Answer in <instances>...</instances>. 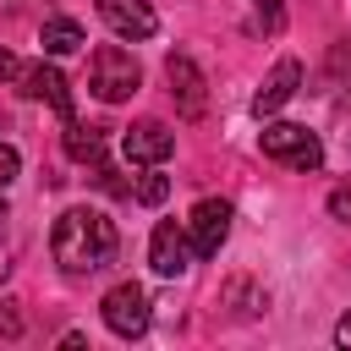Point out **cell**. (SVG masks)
<instances>
[{"instance_id": "cell-1", "label": "cell", "mask_w": 351, "mask_h": 351, "mask_svg": "<svg viewBox=\"0 0 351 351\" xmlns=\"http://www.w3.org/2000/svg\"><path fill=\"white\" fill-rule=\"evenodd\" d=\"M49 247H55V263H60L66 274H99V269L115 263L121 236H115V219H110L104 208L77 203V208H66V214L55 219Z\"/></svg>"}, {"instance_id": "cell-2", "label": "cell", "mask_w": 351, "mask_h": 351, "mask_svg": "<svg viewBox=\"0 0 351 351\" xmlns=\"http://www.w3.org/2000/svg\"><path fill=\"white\" fill-rule=\"evenodd\" d=\"M143 88V66L121 49V44H99L93 60H88V93L104 99V104H121Z\"/></svg>"}, {"instance_id": "cell-3", "label": "cell", "mask_w": 351, "mask_h": 351, "mask_svg": "<svg viewBox=\"0 0 351 351\" xmlns=\"http://www.w3.org/2000/svg\"><path fill=\"white\" fill-rule=\"evenodd\" d=\"M258 148H263V159H274V165H285V170H318L324 165V143H318V132H307V126H296V121H274V126H263L258 132Z\"/></svg>"}, {"instance_id": "cell-4", "label": "cell", "mask_w": 351, "mask_h": 351, "mask_svg": "<svg viewBox=\"0 0 351 351\" xmlns=\"http://www.w3.org/2000/svg\"><path fill=\"white\" fill-rule=\"evenodd\" d=\"M99 313H104V324H110V335H121V340H137V335H148V291L137 285V280H121V285H110L104 291V302H99Z\"/></svg>"}, {"instance_id": "cell-5", "label": "cell", "mask_w": 351, "mask_h": 351, "mask_svg": "<svg viewBox=\"0 0 351 351\" xmlns=\"http://www.w3.org/2000/svg\"><path fill=\"white\" fill-rule=\"evenodd\" d=\"M165 77H170V93H176V110H181L186 121H203V110H208V82H203V71H197V60L176 49V55L165 60Z\"/></svg>"}, {"instance_id": "cell-6", "label": "cell", "mask_w": 351, "mask_h": 351, "mask_svg": "<svg viewBox=\"0 0 351 351\" xmlns=\"http://www.w3.org/2000/svg\"><path fill=\"white\" fill-rule=\"evenodd\" d=\"M192 241H186V230L176 225V219H159L154 225V236H148V263H154V274H165V280H176V274H186L192 269Z\"/></svg>"}, {"instance_id": "cell-7", "label": "cell", "mask_w": 351, "mask_h": 351, "mask_svg": "<svg viewBox=\"0 0 351 351\" xmlns=\"http://www.w3.org/2000/svg\"><path fill=\"white\" fill-rule=\"evenodd\" d=\"M186 230H192V252H197V258H214V252L225 247V236H230V203H225V197H203V203L192 208Z\"/></svg>"}, {"instance_id": "cell-8", "label": "cell", "mask_w": 351, "mask_h": 351, "mask_svg": "<svg viewBox=\"0 0 351 351\" xmlns=\"http://www.w3.org/2000/svg\"><path fill=\"white\" fill-rule=\"evenodd\" d=\"M99 16H104V27L115 38H132V44H143V38L159 33V16H154L148 0H99Z\"/></svg>"}, {"instance_id": "cell-9", "label": "cell", "mask_w": 351, "mask_h": 351, "mask_svg": "<svg viewBox=\"0 0 351 351\" xmlns=\"http://www.w3.org/2000/svg\"><path fill=\"white\" fill-rule=\"evenodd\" d=\"M121 154H126L132 165H165V159L176 154V132H170L165 121H137V126L121 137Z\"/></svg>"}, {"instance_id": "cell-10", "label": "cell", "mask_w": 351, "mask_h": 351, "mask_svg": "<svg viewBox=\"0 0 351 351\" xmlns=\"http://www.w3.org/2000/svg\"><path fill=\"white\" fill-rule=\"evenodd\" d=\"M16 82H22V93H27V99H44V104H49L60 121H77V115H71L66 77H60L55 66H44V60H38V66H22V71H16Z\"/></svg>"}, {"instance_id": "cell-11", "label": "cell", "mask_w": 351, "mask_h": 351, "mask_svg": "<svg viewBox=\"0 0 351 351\" xmlns=\"http://www.w3.org/2000/svg\"><path fill=\"white\" fill-rule=\"evenodd\" d=\"M296 88H302V60H291V55H285V60H274V71L263 77V88L252 93V110H258V115H274Z\"/></svg>"}, {"instance_id": "cell-12", "label": "cell", "mask_w": 351, "mask_h": 351, "mask_svg": "<svg viewBox=\"0 0 351 351\" xmlns=\"http://www.w3.org/2000/svg\"><path fill=\"white\" fill-rule=\"evenodd\" d=\"M38 44H44V55H77L82 49V27L71 16H49L38 27Z\"/></svg>"}, {"instance_id": "cell-13", "label": "cell", "mask_w": 351, "mask_h": 351, "mask_svg": "<svg viewBox=\"0 0 351 351\" xmlns=\"http://www.w3.org/2000/svg\"><path fill=\"white\" fill-rule=\"evenodd\" d=\"M66 154H71V159H82V165H99V170H104V137H99L93 126L66 121Z\"/></svg>"}, {"instance_id": "cell-14", "label": "cell", "mask_w": 351, "mask_h": 351, "mask_svg": "<svg viewBox=\"0 0 351 351\" xmlns=\"http://www.w3.org/2000/svg\"><path fill=\"white\" fill-rule=\"evenodd\" d=\"M225 307H236L241 318H252V313L269 307V291H252L247 280H230V285H225Z\"/></svg>"}, {"instance_id": "cell-15", "label": "cell", "mask_w": 351, "mask_h": 351, "mask_svg": "<svg viewBox=\"0 0 351 351\" xmlns=\"http://www.w3.org/2000/svg\"><path fill=\"white\" fill-rule=\"evenodd\" d=\"M132 197H137V203H148V208H154V203H165V197H170V176L148 170V176L137 181V192H132Z\"/></svg>"}, {"instance_id": "cell-16", "label": "cell", "mask_w": 351, "mask_h": 351, "mask_svg": "<svg viewBox=\"0 0 351 351\" xmlns=\"http://www.w3.org/2000/svg\"><path fill=\"white\" fill-rule=\"evenodd\" d=\"M252 11H258V22H263V33H280V27H285V5H280V0H252Z\"/></svg>"}, {"instance_id": "cell-17", "label": "cell", "mask_w": 351, "mask_h": 351, "mask_svg": "<svg viewBox=\"0 0 351 351\" xmlns=\"http://www.w3.org/2000/svg\"><path fill=\"white\" fill-rule=\"evenodd\" d=\"M16 335H22V307L0 302V340H16Z\"/></svg>"}, {"instance_id": "cell-18", "label": "cell", "mask_w": 351, "mask_h": 351, "mask_svg": "<svg viewBox=\"0 0 351 351\" xmlns=\"http://www.w3.org/2000/svg\"><path fill=\"white\" fill-rule=\"evenodd\" d=\"M16 170H22L16 148H11V143H0V186H11V181H16Z\"/></svg>"}, {"instance_id": "cell-19", "label": "cell", "mask_w": 351, "mask_h": 351, "mask_svg": "<svg viewBox=\"0 0 351 351\" xmlns=\"http://www.w3.org/2000/svg\"><path fill=\"white\" fill-rule=\"evenodd\" d=\"M329 214L351 225V186H340V192H329Z\"/></svg>"}, {"instance_id": "cell-20", "label": "cell", "mask_w": 351, "mask_h": 351, "mask_svg": "<svg viewBox=\"0 0 351 351\" xmlns=\"http://www.w3.org/2000/svg\"><path fill=\"white\" fill-rule=\"evenodd\" d=\"M16 71H22V60H16V55H11V49H0V82H11V77H16Z\"/></svg>"}, {"instance_id": "cell-21", "label": "cell", "mask_w": 351, "mask_h": 351, "mask_svg": "<svg viewBox=\"0 0 351 351\" xmlns=\"http://www.w3.org/2000/svg\"><path fill=\"white\" fill-rule=\"evenodd\" d=\"M335 346H351V313H346V318L335 324Z\"/></svg>"}, {"instance_id": "cell-22", "label": "cell", "mask_w": 351, "mask_h": 351, "mask_svg": "<svg viewBox=\"0 0 351 351\" xmlns=\"http://www.w3.org/2000/svg\"><path fill=\"white\" fill-rule=\"evenodd\" d=\"M5 269H11V263H5V252H0V280H5Z\"/></svg>"}, {"instance_id": "cell-23", "label": "cell", "mask_w": 351, "mask_h": 351, "mask_svg": "<svg viewBox=\"0 0 351 351\" xmlns=\"http://www.w3.org/2000/svg\"><path fill=\"white\" fill-rule=\"evenodd\" d=\"M0 219H5V203H0Z\"/></svg>"}]
</instances>
